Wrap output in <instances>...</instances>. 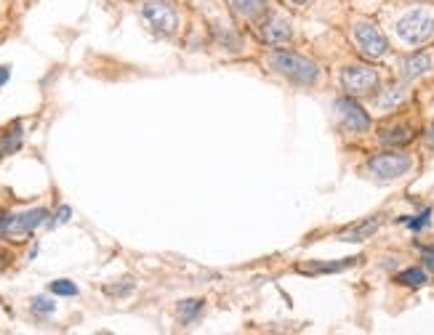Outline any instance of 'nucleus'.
Masks as SVG:
<instances>
[{
  "label": "nucleus",
  "mask_w": 434,
  "mask_h": 335,
  "mask_svg": "<svg viewBox=\"0 0 434 335\" xmlns=\"http://www.w3.org/2000/svg\"><path fill=\"white\" fill-rule=\"evenodd\" d=\"M266 62L272 64L275 72H280L282 78H288L291 83L312 85V83H317V78H320V67H317L314 62H309V59L293 53V51H272Z\"/></svg>",
  "instance_id": "f257e3e1"
},
{
  "label": "nucleus",
  "mask_w": 434,
  "mask_h": 335,
  "mask_svg": "<svg viewBox=\"0 0 434 335\" xmlns=\"http://www.w3.org/2000/svg\"><path fill=\"white\" fill-rule=\"evenodd\" d=\"M395 30L408 46H421L434 37V17H429L426 11H410L399 19Z\"/></svg>",
  "instance_id": "f03ea898"
},
{
  "label": "nucleus",
  "mask_w": 434,
  "mask_h": 335,
  "mask_svg": "<svg viewBox=\"0 0 434 335\" xmlns=\"http://www.w3.org/2000/svg\"><path fill=\"white\" fill-rule=\"evenodd\" d=\"M410 165H413V160L402 152H381V154H373L368 160V170L381 181H395L399 176H405Z\"/></svg>",
  "instance_id": "7ed1b4c3"
},
{
  "label": "nucleus",
  "mask_w": 434,
  "mask_h": 335,
  "mask_svg": "<svg viewBox=\"0 0 434 335\" xmlns=\"http://www.w3.org/2000/svg\"><path fill=\"white\" fill-rule=\"evenodd\" d=\"M381 83L379 72L373 67H363V64H352L341 72V85L347 88L352 96H368L373 93Z\"/></svg>",
  "instance_id": "20e7f679"
},
{
  "label": "nucleus",
  "mask_w": 434,
  "mask_h": 335,
  "mask_svg": "<svg viewBox=\"0 0 434 335\" xmlns=\"http://www.w3.org/2000/svg\"><path fill=\"white\" fill-rule=\"evenodd\" d=\"M141 17L147 19L160 35H174L179 27V17H176L174 6L165 0H147L141 6Z\"/></svg>",
  "instance_id": "39448f33"
},
{
  "label": "nucleus",
  "mask_w": 434,
  "mask_h": 335,
  "mask_svg": "<svg viewBox=\"0 0 434 335\" xmlns=\"http://www.w3.org/2000/svg\"><path fill=\"white\" fill-rule=\"evenodd\" d=\"M46 218H48L46 208H35L27 213H6V216H0V232L3 235H30L40 224H46Z\"/></svg>",
  "instance_id": "423d86ee"
},
{
  "label": "nucleus",
  "mask_w": 434,
  "mask_h": 335,
  "mask_svg": "<svg viewBox=\"0 0 434 335\" xmlns=\"http://www.w3.org/2000/svg\"><path fill=\"white\" fill-rule=\"evenodd\" d=\"M354 40H357V46L363 51L365 56H370V59H381L383 53H386V37H383L370 21H357L354 24Z\"/></svg>",
  "instance_id": "0eeeda50"
},
{
  "label": "nucleus",
  "mask_w": 434,
  "mask_h": 335,
  "mask_svg": "<svg viewBox=\"0 0 434 335\" xmlns=\"http://www.w3.org/2000/svg\"><path fill=\"white\" fill-rule=\"evenodd\" d=\"M336 112H338V118H341V125L352 131V134H365L368 128H370V118H368V112H365L363 107L357 104L354 99H336Z\"/></svg>",
  "instance_id": "6e6552de"
},
{
  "label": "nucleus",
  "mask_w": 434,
  "mask_h": 335,
  "mask_svg": "<svg viewBox=\"0 0 434 335\" xmlns=\"http://www.w3.org/2000/svg\"><path fill=\"white\" fill-rule=\"evenodd\" d=\"M291 35H293V30H291V24H288L282 17H269L266 19V24H264V30H261V37H264L266 43H272V46L288 43Z\"/></svg>",
  "instance_id": "1a4fd4ad"
},
{
  "label": "nucleus",
  "mask_w": 434,
  "mask_h": 335,
  "mask_svg": "<svg viewBox=\"0 0 434 335\" xmlns=\"http://www.w3.org/2000/svg\"><path fill=\"white\" fill-rule=\"evenodd\" d=\"M434 67V56L429 51H421V53H410L402 59V75L405 78H418L424 72H429Z\"/></svg>",
  "instance_id": "9d476101"
},
{
  "label": "nucleus",
  "mask_w": 434,
  "mask_h": 335,
  "mask_svg": "<svg viewBox=\"0 0 434 335\" xmlns=\"http://www.w3.org/2000/svg\"><path fill=\"white\" fill-rule=\"evenodd\" d=\"M379 226H381V218L379 216L368 218V221H360V224H354V226L344 229V232L338 235V239H344V242H363V239H368Z\"/></svg>",
  "instance_id": "9b49d317"
},
{
  "label": "nucleus",
  "mask_w": 434,
  "mask_h": 335,
  "mask_svg": "<svg viewBox=\"0 0 434 335\" xmlns=\"http://www.w3.org/2000/svg\"><path fill=\"white\" fill-rule=\"evenodd\" d=\"M402 99H405V91H402L399 85H389V88H386L383 93H379L373 101H376L379 109H392V107H397Z\"/></svg>",
  "instance_id": "f8f14e48"
},
{
  "label": "nucleus",
  "mask_w": 434,
  "mask_h": 335,
  "mask_svg": "<svg viewBox=\"0 0 434 335\" xmlns=\"http://www.w3.org/2000/svg\"><path fill=\"white\" fill-rule=\"evenodd\" d=\"M19 144H21V125H14L8 134H3V138H0V157L19 150Z\"/></svg>",
  "instance_id": "ddd939ff"
},
{
  "label": "nucleus",
  "mask_w": 434,
  "mask_h": 335,
  "mask_svg": "<svg viewBox=\"0 0 434 335\" xmlns=\"http://www.w3.org/2000/svg\"><path fill=\"white\" fill-rule=\"evenodd\" d=\"M397 282H402V285H408V287H421V285H426V271L424 269H405V271H399L397 274Z\"/></svg>",
  "instance_id": "4468645a"
},
{
  "label": "nucleus",
  "mask_w": 434,
  "mask_h": 335,
  "mask_svg": "<svg viewBox=\"0 0 434 335\" xmlns=\"http://www.w3.org/2000/svg\"><path fill=\"white\" fill-rule=\"evenodd\" d=\"M200 311H203V301H200V298H190V301L179 303V319H181V322L197 319L200 317Z\"/></svg>",
  "instance_id": "2eb2a0df"
},
{
  "label": "nucleus",
  "mask_w": 434,
  "mask_h": 335,
  "mask_svg": "<svg viewBox=\"0 0 434 335\" xmlns=\"http://www.w3.org/2000/svg\"><path fill=\"white\" fill-rule=\"evenodd\" d=\"M410 138H413L410 128H389V131H381L383 144H408Z\"/></svg>",
  "instance_id": "dca6fc26"
},
{
  "label": "nucleus",
  "mask_w": 434,
  "mask_h": 335,
  "mask_svg": "<svg viewBox=\"0 0 434 335\" xmlns=\"http://www.w3.org/2000/svg\"><path fill=\"white\" fill-rule=\"evenodd\" d=\"M354 261H357V258H344V261H338V264H312V266H304L301 271H307V274H320V271H344V269L354 266Z\"/></svg>",
  "instance_id": "f3484780"
},
{
  "label": "nucleus",
  "mask_w": 434,
  "mask_h": 335,
  "mask_svg": "<svg viewBox=\"0 0 434 335\" xmlns=\"http://www.w3.org/2000/svg\"><path fill=\"white\" fill-rule=\"evenodd\" d=\"M429 218H432V210L426 208V210H421L418 216H402L399 218V224H405L408 229H413V232H421V229H426L429 226Z\"/></svg>",
  "instance_id": "a211bd4d"
},
{
  "label": "nucleus",
  "mask_w": 434,
  "mask_h": 335,
  "mask_svg": "<svg viewBox=\"0 0 434 335\" xmlns=\"http://www.w3.org/2000/svg\"><path fill=\"white\" fill-rule=\"evenodd\" d=\"M232 6H235L237 14H243V17H256L259 11H264L266 0H232Z\"/></svg>",
  "instance_id": "6ab92c4d"
},
{
  "label": "nucleus",
  "mask_w": 434,
  "mask_h": 335,
  "mask_svg": "<svg viewBox=\"0 0 434 335\" xmlns=\"http://www.w3.org/2000/svg\"><path fill=\"white\" fill-rule=\"evenodd\" d=\"M51 293L53 296H78V287L72 285L70 280H56L51 282Z\"/></svg>",
  "instance_id": "aec40b11"
},
{
  "label": "nucleus",
  "mask_w": 434,
  "mask_h": 335,
  "mask_svg": "<svg viewBox=\"0 0 434 335\" xmlns=\"http://www.w3.org/2000/svg\"><path fill=\"white\" fill-rule=\"evenodd\" d=\"M53 309H56V303L48 301V298H43V296H37L35 301H33V311H35V314H40V317L53 314Z\"/></svg>",
  "instance_id": "412c9836"
},
{
  "label": "nucleus",
  "mask_w": 434,
  "mask_h": 335,
  "mask_svg": "<svg viewBox=\"0 0 434 335\" xmlns=\"http://www.w3.org/2000/svg\"><path fill=\"white\" fill-rule=\"evenodd\" d=\"M70 216H72V210L67 208V205H62V208H59V213H56V218H53V221H48V226L64 224V221H70Z\"/></svg>",
  "instance_id": "4be33fe9"
},
{
  "label": "nucleus",
  "mask_w": 434,
  "mask_h": 335,
  "mask_svg": "<svg viewBox=\"0 0 434 335\" xmlns=\"http://www.w3.org/2000/svg\"><path fill=\"white\" fill-rule=\"evenodd\" d=\"M131 290H134V285H131L128 280H125V285H109L107 287V293H109V296H125V293H131Z\"/></svg>",
  "instance_id": "5701e85b"
},
{
  "label": "nucleus",
  "mask_w": 434,
  "mask_h": 335,
  "mask_svg": "<svg viewBox=\"0 0 434 335\" xmlns=\"http://www.w3.org/2000/svg\"><path fill=\"white\" fill-rule=\"evenodd\" d=\"M424 261H426L429 269H434V245L432 248H424Z\"/></svg>",
  "instance_id": "b1692460"
},
{
  "label": "nucleus",
  "mask_w": 434,
  "mask_h": 335,
  "mask_svg": "<svg viewBox=\"0 0 434 335\" xmlns=\"http://www.w3.org/2000/svg\"><path fill=\"white\" fill-rule=\"evenodd\" d=\"M8 75H11V69H8V67H0V85L8 80Z\"/></svg>",
  "instance_id": "393cba45"
},
{
  "label": "nucleus",
  "mask_w": 434,
  "mask_h": 335,
  "mask_svg": "<svg viewBox=\"0 0 434 335\" xmlns=\"http://www.w3.org/2000/svg\"><path fill=\"white\" fill-rule=\"evenodd\" d=\"M426 141H429V144H432V147H434V125H432V128H429V134H426Z\"/></svg>",
  "instance_id": "a878e982"
},
{
  "label": "nucleus",
  "mask_w": 434,
  "mask_h": 335,
  "mask_svg": "<svg viewBox=\"0 0 434 335\" xmlns=\"http://www.w3.org/2000/svg\"><path fill=\"white\" fill-rule=\"evenodd\" d=\"M296 6H304V3H307V0H293Z\"/></svg>",
  "instance_id": "bb28decb"
}]
</instances>
